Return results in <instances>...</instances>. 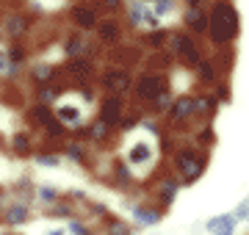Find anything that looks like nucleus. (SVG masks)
Returning a JSON list of instances; mask_svg holds the SVG:
<instances>
[{
    "label": "nucleus",
    "mask_w": 249,
    "mask_h": 235,
    "mask_svg": "<svg viewBox=\"0 0 249 235\" xmlns=\"http://www.w3.org/2000/svg\"><path fill=\"white\" fill-rule=\"evenodd\" d=\"M172 102H175V97H172L169 86H166V89H163V91L158 94V97L152 100V111H155V114H169Z\"/></svg>",
    "instance_id": "obj_21"
},
{
    "label": "nucleus",
    "mask_w": 249,
    "mask_h": 235,
    "mask_svg": "<svg viewBox=\"0 0 249 235\" xmlns=\"http://www.w3.org/2000/svg\"><path fill=\"white\" fill-rule=\"evenodd\" d=\"M111 235H127V230H124V224H119V221H116V224L111 227Z\"/></svg>",
    "instance_id": "obj_34"
},
{
    "label": "nucleus",
    "mask_w": 249,
    "mask_h": 235,
    "mask_svg": "<svg viewBox=\"0 0 249 235\" xmlns=\"http://www.w3.org/2000/svg\"><path fill=\"white\" fill-rule=\"evenodd\" d=\"M194 72H196V78H199V83H205V86H216V83H219V78H222V69L216 67L213 58H205V61L196 67Z\"/></svg>",
    "instance_id": "obj_17"
},
{
    "label": "nucleus",
    "mask_w": 249,
    "mask_h": 235,
    "mask_svg": "<svg viewBox=\"0 0 249 235\" xmlns=\"http://www.w3.org/2000/svg\"><path fill=\"white\" fill-rule=\"evenodd\" d=\"M6 221L9 224H22V221H28V208L25 205H11L6 210Z\"/></svg>",
    "instance_id": "obj_24"
},
{
    "label": "nucleus",
    "mask_w": 249,
    "mask_h": 235,
    "mask_svg": "<svg viewBox=\"0 0 249 235\" xmlns=\"http://www.w3.org/2000/svg\"><path fill=\"white\" fill-rule=\"evenodd\" d=\"M169 39H172V31L169 28H150V31H144L142 39H139V45L147 47V50H163V47H169Z\"/></svg>",
    "instance_id": "obj_11"
},
{
    "label": "nucleus",
    "mask_w": 249,
    "mask_h": 235,
    "mask_svg": "<svg viewBox=\"0 0 249 235\" xmlns=\"http://www.w3.org/2000/svg\"><path fill=\"white\" fill-rule=\"evenodd\" d=\"M124 22L116 17H103L94 28V39H97L100 47H122L124 42Z\"/></svg>",
    "instance_id": "obj_6"
},
{
    "label": "nucleus",
    "mask_w": 249,
    "mask_h": 235,
    "mask_svg": "<svg viewBox=\"0 0 249 235\" xmlns=\"http://www.w3.org/2000/svg\"><path fill=\"white\" fill-rule=\"evenodd\" d=\"M136 218H139L142 224H155V221H160V213H158V210H144V208H136Z\"/></svg>",
    "instance_id": "obj_26"
},
{
    "label": "nucleus",
    "mask_w": 249,
    "mask_h": 235,
    "mask_svg": "<svg viewBox=\"0 0 249 235\" xmlns=\"http://www.w3.org/2000/svg\"><path fill=\"white\" fill-rule=\"evenodd\" d=\"M64 152H67L70 161H83V158H86V150H83L80 144H67L64 147Z\"/></svg>",
    "instance_id": "obj_29"
},
{
    "label": "nucleus",
    "mask_w": 249,
    "mask_h": 235,
    "mask_svg": "<svg viewBox=\"0 0 249 235\" xmlns=\"http://www.w3.org/2000/svg\"><path fill=\"white\" fill-rule=\"evenodd\" d=\"M133 75L127 72V67H111L103 72L100 78V86L108 91V94H127V91L133 89Z\"/></svg>",
    "instance_id": "obj_7"
},
{
    "label": "nucleus",
    "mask_w": 249,
    "mask_h": 235,
    "mask_svg": "<svg viewBox=\"0 0 249 235\" xmlns=\"http://www.w3.org/2000/svg\"><path fill=\"white\" fill-rule=\"evenodd\" d=\"M175 166H178V172H180L183 180H196V177L205 172V155H199L196 150H188L186 147V150L178 155Z\"/></svg>",
    "instance_id": "obj_9"
},
{
    "label": "nucleus",
    "mask_w": 249,
    "mask_h": 235,
    "mask_svg": "<svg viewBox=\"0 0 249 235\" xmlns=\"http://www.w3.org/2000/svg\"><path fill=\"white\" fill-rule=\"evenodd\" d=\"M163 89H166V78H163V72H158V69H144V72L133 81V91L142 102H152Z\"/></svg>",
    "instance_id": "obj_5"
},
{
    "label": "nucleus",
    "mask_w": 249,
    "mask_h": 235,
    "mask_svg": "<svg viewBox=\"0 0 249 235\" xmlns=\"http://www.w3.org/2000/svg\"><path fill=\"white\" fill-rule=\"evenodd\" d=\"M150 28H160V17L152 9H147V14H144V31H150Z\"/></svg>",
    "instance_id": "obj_30"
},
{
    "label": "nucleus",
    "mask_w": 249,
    "mask_h": 235,
    "mask_svg": "<svg viewBox=\"0 0 249 235\" xmlns=\"http://www.w3.org/2000/svg\"><path fill=\"white\" fill-rule=\"evenodd\" d=\"M94 3V9L100 11V17H116V14H122L124 6H127V0H91Z\"/></svg>",
    "instance_id": "obj_19"
},
{
    "label": "nucleus",
    "mask_w": 249,
    "mask_h": 235,
    "mask_svg": "<svg viewBox=\"0 0 249 235\" xmlns=\"http://www.w3.org/2000/svg\"><path fill=\"white\" fill-rule=\"evenodd\" d=\"M39 199H42V202H58V191L55 188H39Z\"/></svg>",
    "instance_id": "obj_31"
},
{
    "label": "nucleus",
    "mask_w": 249,
    "mask_h": 235,
    "mask_svg": "<svg viewBox=\"0 0 249 235\" xmlns=\"http://www.w3.org/2000/svg\"><path fill=\"white\" fill-rule=\"evenodd\" d=\"M247 216H249V199L244 202V205H241L238 210H235V218H247Z\"/></svg>",
    "instance_id": "obj_33"
},
{
    "label": "nucleus",
    "mask_w": 249,
    "mask_h": 235,
    "mask_svg": "<svg viewBox=\"0 0 249 235\" xmlns=\"http://www.w3.org/2000/svg\"><path fill=\"white\" fill-rule=\"evenodd\" d=\"M183 28L191 31L194 36L208 34V9H186L183 11Z\"/></svg>",
    "instance_id": "obj_12"
},
{
    "label": "nucleus",
    "mask_w": 249,
    "mask_h": 235,
    "mask_svg": "<svg viewBox=\"0 0 249 235\" xmlns=\"http://www.w3.org/2000/svg\"><path fill=\"white\" fill-rule=\"evenodd\" d=\"M11 147H14V152L17 155H31V150H34L31 136H25V133H17V136L11 138Z\"/></svg>",
    "instance_id": "obj_25"
},
{
    "label": "nucleus",
    "mask_w": 249,
    "mask_h": 235,
    "mask_svg": "<svg viewBox=\"0 0 249 235\" xmlns=\"http://www.w3.org/2000/svg\"><path fill=\"white\" fill-rule=\"evenodd\" d=\"M175 6H178V0H155V3H152V11H155L158 17H166Z\"/></svg>",
    "instance_id": "obj_27"
},
{
    "label": "nucleus",
    "mask_w": 249,
    "mask_h": 235,
    "mask_svg": "<svg viewBox=\"0 0 249 235\" xmlns=\"http://www.w3.org/2000/svg\"><path fill=\"white\" fill-rule=\"evenodd\" d=\"M6 55H9L11 64L25 67V61H28V47H25V42H9V47H6Z\"/></svg>",
    "instance_id": "obj_20"
},
{
    "label": "nucleus",
    "mask_w": 249,
    "mask_h": 235,
    "mask_svg": "<svg viewBox=\"0 0 249 235\" xmlns=\"http://www.w3.org/2000/svg\"><path fill=\"white\" fill-rule=\"evenodd\" d=\"M50 235H61V233H50Z\"/></svg>",
    "instance_id": "obj_36"
},
{
    "label": "nucleus",
    "mask_w": 249,
    "mask_h": 235,
    "mask_svg": "<svg viewBox=\"0 0 249 235\" xmlns=\"http://www.w3.org/2000/svg\"><path fill=\"white\" fill-rule=\"evenodd\" d=\"M61 47H64V55L67 58H80V55L94 58V42L83 31H78V28H72L70 34L61 39Z\"/></svg>",
    "instance_id": "obj_8"
},
{
    "label": "nucleus",
    "mask_w": 249,
    "mask_h": 235,
    "mask_svg": "<svg viewBox=\"0 0 249 235\" xmlns=\"http://www.w3.org/2000/svg\"><path fill=\"white\" fill-rule=\"evenodd\" d=\"M114 127L108 125V122H103V119H97L94 125H89V133H86V138H91V141H103V138H108V133H111Z\"/></svg>",
    "instance_id": "obj_22"
},
{
    "label": "nucleus",
    "mask_w": 249,
    "mask_h": 235,
    "mask_svg": "<svg viewBox=\"0 0 249 235\" xmlns=\"http://www.w3.org/2000/svg\"><path fill=\"white\" fill-rule=\"evenodd\" d=\"M144 14H147V6L144 0H130L122 11V22L124 28H144Z\"/></svg>",
    "instance_id": "obj_16"
},
{
    "label": "nucleus",
    "mask_w": 249,
    "mask_h": 235,
    "mask_svg": "<svg viewBox=\"0 0 249 235\" xmlns=\"http://www.w3.org/2000/svg\"><path fill=\"white\" fill-rule=\"evenodd\" d=\"M144 3H155V0H144Z\"/></svg>",
    "instance_id": "obj_35"
},
{
    "label": "nucleus",
    "mask_w": 249,
    "mask_h": 235,
    "mask_svg": "<svg viewBox=\"0 0 249 235\" xmlns=\"http://www.w3.org/2000/svg\"><path fill=\"white\" fill-rule=\"evenodd\" d=\"M169 50L175 53L178 64H183V67H188V69H196V67L205 61V53H202V47H199V39H196L191 31H186V28L172 31Z\"/></svg>",
    "instance_id": "obj_2"
},
{
    "label": "nucleus",
    "mask_w": 249,
    "mask_h": 235,
    "mask_svg": "<svg viewBox=\"0 0 249 235\" xmlns=\"http://www.w3.org/2000/svg\"><path fill=\"white\" fill-rule=\"evenodd\" d=\"M67 19H70L72 28H78V31H91L94 34V28L103 17H100V11L94 9V3L91 0H78V3H72L70 11H67Z\"/></svg>",
    "instance_id": "obj_4"
},
{
    "label": "nucleus",
    "mask_w": 249,
    "mask_h": 235,
    "mask_svg": "<svg viewBox=\"0 0 249 235\" xmlns=\"http://www.w3.org/2000/svg\"><path fill=\"white\" fill-rule=\"evenodd\" d=\"M241 31V19H238V9L232 6V0H211V9H208V34L211 45L219 47H232L235 36Z\"/></svg>",
    "instance_id": "obj_1"
},
{
    "label": "nucleus",
    "mask_w": 249,
    "mask_h": 235,
    "mask_svg": "<svg viewBox=\"0 0 249 235\" xmlns=\"http://www.w3.org/2000/svg\"><path fill=\"white\" fill-rule=\"evenodd\" d=\"M196 100V114L199 117H211L216 111V97L213 94H202V97H194Z\"/></svg>",
    "instance_id": "obj_23"
},
{
    "label": "nucleus",
    "mask_w": 249,
    "mask_h": 235,
    "mask_svg": "<svg viewBox=\"0 0 249 235\" xmlns=\"http://www.w3.org/2000/svg\"><path fill=\"white\" fill-rule=\"evenodd\" d=\"M122 114H124V94H106L100 102V119L108 122L111 127L122 125Z\"/></svg>",
    "instance_id": "obj_10"
},
{
    "label": "nucleus",
    "mask_w": 249,
    "mask_h": 235,
    "mask_svg": "<svg viewBox=\"0 0 249 235\" xmlns=\"http://www.w3.org/2000/svg\"><path fill=\"white\" fill-rule=\"evenodd\" d=\"M194 114H196V100L191 97V94L178 97L175 102H172V108H169V119H172V122H186V119H191Z\"/></svg>",
    "instance_id": "obj_14"
},
{
    "label": "nucleus",
    "mask_w": 249,
    "mask_h": 235,
    "mask_svg": "<svg viewBox=\"0 0 249 235\" xmlns=\"http://www.w3.org/2000/svg\"><path fill=\"white\" fill-rule=\"evenodd\" d=\"M183 6H186V9H205L208 0H183Z\"/></svg>",
    "instance_id": "obj_32"
},
{
    "label": "nucleus",
    "mask_w": 249,
    "mask_h": 235,
    "mask_svg": "<svg viewBox=\"0 0 249 235\" xmlns=\"http://www.w3.org/2000/svg\"><path fill=\"white\" fill-rule=\"evenodd\" d=\"M55 119V114L50 111V105H42V102H36L34 108L28 111V122L31 125H39V127H47L50 122Z\"/></svg>",
    "instance_id": "obj_18"
},
{
    "label": "nucleus",
    "mask_w": 249,
    "mask_h": 235,
    "mask_svg": "<svg viewBox=\"0 0 249 235\" xmlns=\"http://www.w3.org/2000/svg\"><path fill=\"white\" fill-rule=\"evenodd\" d=\"M31 28H34V17L22 9H9L0 17V36L6 42H25Z\"/></svg>",
    "instance_id": "obj_3"
},
{
    "label": "nucleus",
    "mask_w": 249,
    "mask_h": 235,
    "mask_svg": "<svg viewBox=\"0 0 249 235\" xmlns=\"http://www.w3.org/2000/svg\"><path fill=\"white\" fill-rule=\"evenodd\" d=\"M64 69L55 67V64H34L31 67V81H34V86H50V83H55V78Z\"/></svg>",
    "instance_id": "obj_15"
},
{
    "label": "nucleus",
    "mask_w": 249,
    "mask_h": 235,
    "mask_svg": "<svg viewBox=\"0 0 249 235\" xmlns=\"http://www.w3.org/2000/svg\"><path fill=\"white\" fill-rule=\"evenodd\" d=\"M61 69L67 75H72V78H78V81H89L91 75H94V61L86 58V55H80V58H67Z\"/></svg>",
    "instance_id": "obj_13"
},
{
    "label": "nucleus",
    "mask_w": 249,
    "mask_h": 235,
    "mask_svg": "<svg viewBox=\"0 0 249 235\" xmlns=\"http://www.w3.org/2000/svg\"><path fill=\"white\" fill-rule=\"evenodd\" d=\"M34 161L42 163V166H58V163H61V158H58L55 152H36Z\"/></svg>",
    "instance_id": "obj_28"
}]
</instances>
